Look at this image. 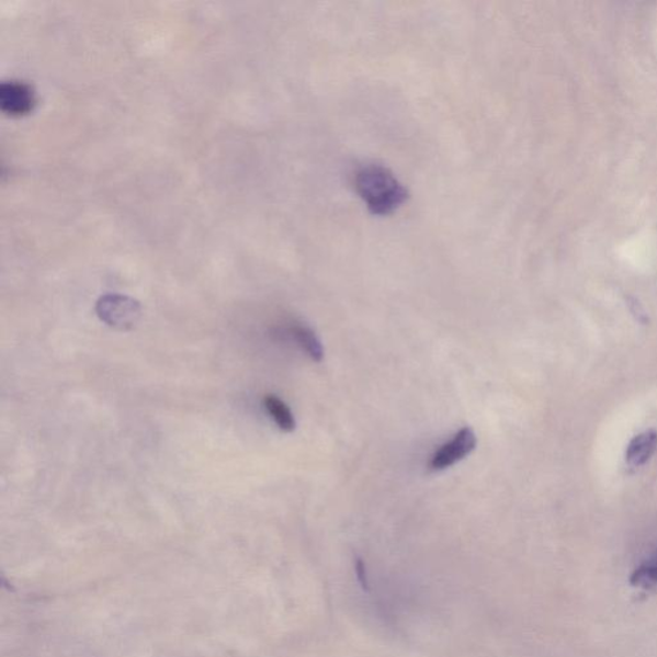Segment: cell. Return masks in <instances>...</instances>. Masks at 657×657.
<instances>
[{
  "label": "cell",
  "instance_id": "2",
  "mask_svg": "<svg viewBox=\"0 0 657 657\" xmlns=\"http://www.w3.org/2000/svg\"><path fill=\"white\" fill-rule=\"evenodd\" d=\"M95 311L109 327L121 331L132 330L141 317L139 302L121 294H105L97 302Z\"/></svg>",
  "mask_w": 657,
  "mask_h": 657
},
{
  "label": "cell",
  "instance_id": "4",
  "mask_svg": "<svg viewBox=\"0 0 657 657\" xmlns=\"http://www.w3.org/2000/svg\"><path fill=\"white\" fill-rule=\"evenodd\" d=\"M36 104L34 89L24 81L10 80L0 86V109L11 116H24Z\"/></svg>",
  "mask_w": 657,
  "mask_h": 657
},
{
  "label": "cell",
  "instance_id": "6",
  "mask_svg": "<svg viewBox=\"0 0 657 657\" xmlns=\"http://www.w3.org/2000/svg\"><path fill=\"white\" fill-rule=\"evenodd\" d=\"M290 333L294 341L304 350L307 356L315 362H320L324 358V349L320 339L317 338L315 331L306 327V325H293Z\"/></svg>",
  "mask_w": 657,
  "mask_h": 657
},
{
  "label": "cell",
  "instance_id": "8",
  "mask_svg": "<svg viewBox=\"0 0 657 657\" xmlns=\"http://www.w3.org/2000/svg\"><path fill=\"white\" fill-rule=\"evenodd\" d=\"M631 585L642 589H657V558L634 570Z\"/></svg>",
  "mask_w": 657,
  "mask_h": 657
},
{
  "label": "cell",
  "instance_id": "3",
  "mask_svg": "<svg viewBox=\"0 0 657 657\" xmlns=\"http://www.w3.org/2000/svg\"><path fill=\"white\" fill-rule=\"evenodd\" d=\"M475 448H477V437H475L474 430L469 427L463 428L430 458V471L442 472L449 469L452 465L469 456Z\"/></svg>",
  "mask_w": 657,
  "mask_h": 657
},
{
  "label": "cell",
  "instance_id": "1",
  "mask_svg": "<svg viewBox=\"0 0 657 657\" xmlns=\"http://www.w3.org/2000/svg\"><path fill=\"white\" fill-rule=\"evenodd\" d=\"M358 193L374 215H389L407 201V189L382 165H367L354 178Z\"/></svg>",
  "mask_w": 657,
  "mask_h": 657
},
{
  "label": "cell",
  "instance_id": "5",
  "mask_svg": "<svg viewBox=\"0 0 657 657\" xmlns=\"http://www.w3.org/2000/svg\"><path fill=\"white\" fill-rule=\"evenodd\" d=\"M657 449V432L646 430L633 438L626 448L625 460L631 467L644 466L653 457Z\"/></svg>",
  "mask_w": 657,
  "mask_h": 657
},
{
  "label": "cell",
  "instance_id": "7",
  "mask_svg": "<svg viewBox=\"0 0 657 657\" xmlns=\"http://www.w3.org/2000/svg\"><path fill=\"white\" fill-rule=\"evenodd\" d=\"M263 406H265L270 418L274 420L279 429L285 433H292L296 429V419L288 406L281 398L274 395H268L263 398Z\"/></svg>",
  "mask_w": 657,
  "mask_h": 657
}]
</instances>
